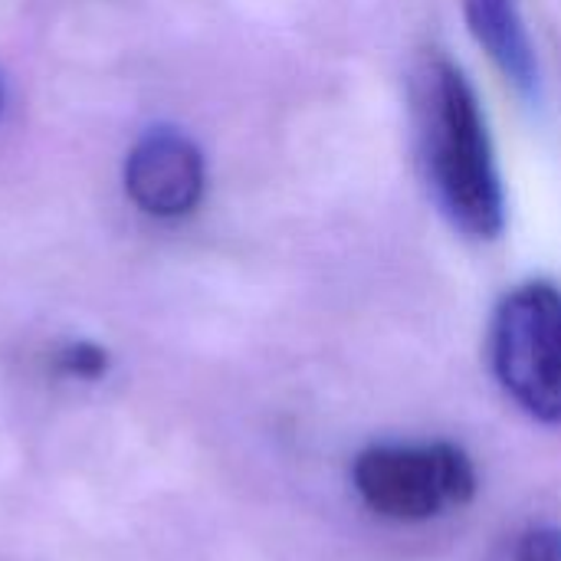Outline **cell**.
Listing matches in <instances>:
<instances>
[{"instance_id":"obj_6","label":"cell","mask_w":561,"mask_h":561,"mask_svg":"<svg viewBox=\"0 0 561 561\" xmlns=\"http://www.w3.org/2000/svg\"><path fill=\"white\" fill-rule=\"evenodd\" d=\"M53 365L59 375L66 378H79V381H99L108 375V365H112V355L89 342V339H79V342H66L56 355H53Z\"/></svg>"},{"instance_id":"obj_7","label":"cell","mask_w":561,"mask_h":561,"mask_svg":"<svg viewBox=\"0 0 561 561\" xmlns=\"http://www.w3.org/2000/svg\"><path fill=\"white\" fill-rule=\"evenodd\" d=\"M519 561H561V529H529L519 542Z\"/></svg>"},{"instance_id":"obj_8","label":"cell","mask_w":561,"mask_h":561,"mask_svg":"<svg viewBox=\"0 0 561 561\" xmlns=\"http://www.w3.org/2000/svg\"><path fill=\"white\" fill-rule=\"evenodd\" d=\"M0 108H3V82H0Z\"/></svg>"},{"instance_id":"obj_5","label":"cell","mask_w":561,"mask_h":561,"mask_svg":"<svg viewBox=\"0 0 561 561\" xmlns=\"http://www.w3.org/2000/svg\"><path fill=\"white\" fill-rule=\"evenodd\" d=\"M463 16L496 69L533 99L539 92V62L523 23V0H463Z\"/></svg>"},{"instance_id":"obj_1","label":"cell","mask_w":561,"mask_h":561,"mask_svg":"<svg viewBox=\"0 0 561 561\" xmlns=\"http://www.w3.org/2000/svg\"><path fill=\"white\" fill-rule=\"evenodd\" d=\"M417 148L431 194L444 217L473 240H496L506 227V197L480 99L444 56L414 76Z\"/></svg>"},{"instance_id":"obj_3","label":"cell","mask_w":561,"mask_h":561,"mask_svg":"<svg viewBox=\"0 0 561 561\" xmlns=\"http://www.w3.org/2000/svg\"><path fill=\"white\" fill-rule=\"evenodd\" d=\"M493 371L533 417L561 421V293L549 283L519 286L493 319Z\"/></svg>"},{"instance_id":"obj_2","label":"cell","mask_w":561,"mask_h":561,"mask_svg":"<svg viewBox=\"0 0 561 561\" xmlns=\"http://www.w3.org/2000/svg\"><path fill=\"white\" fill-rule=\"evenodd\" d=\"M352 483L371 513L394 523H424L477 496V467L454 444H381L355 457Z\"/></svg>"},{"instance_id":"obj_4","label":"cell","mask_w":561,"mask_h":561,"mask_svg":"<svg viewBox=\"0 0 561 561\" xmlns=\"http://www.w3.org/2000/svg\"><path fill=\"white\" fill-rule=\"evenodd\" d=\"M207 171L201 148L178 128L145 131L125 161V191L148 217L174 220L204 197Z\"/></svg>"}]
</instances>
